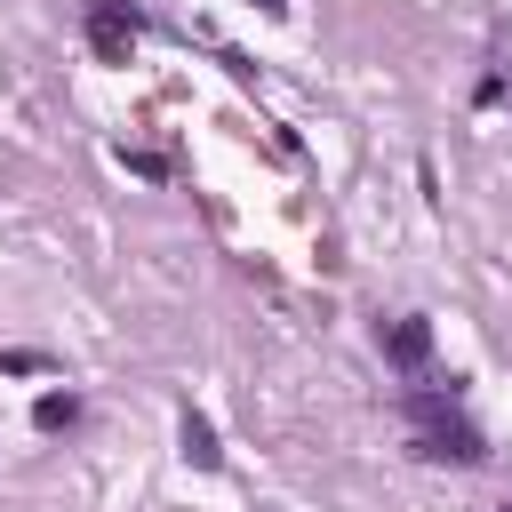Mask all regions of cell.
Wrapping results in <instances>:
<instances>
[{
    "label": "cell",
    "mask_w": 512,
    "mask_h": 512,
    "mask_svg": "<svg viewBox=\"0 0 512 512\" xmlns=\"http://www.w3.org/2000/svg\"><path fill=\"white\" fill-rule=\"evenodd\" d=\"M408 416H416V448H424V456H440V464H480V456H488V440L456 416V400L408 392Z\"/></svg>",
    "instance_id": "cell-1"
},
{
    "label": "cell",
    "mask_w": 512,
    "mask_h": 512,
    "mask_svg": "<svg viewBox=\"0 0 512 512\" xmlns=\"http://www.w3.org/2000/svg\"><path fill=\"white\" fill-rule=\"evenodd\" d=\"M384 360L400 376H432V328L424 320H384Z\"/></svg>",
    "instance_id": "cell-2"
},
{
    "label": "cell",
    "mask_w": 512,
    "mask_h": 512,
    "mask_svg": "<svg viewBox=\"0 0 512 512\" xmlns=\"http://www.w3.org/2000/svg\"><path fill=\"white\" fill-rule=\"evenodd\" d=\"M88 40H96L104 56H128V40H136V16H120L112 0H96V16H88Z\"/></svg>",
    "instance_id": "cell-3"
},
{
    "label": "cell",
    "mask_w": 512,
    "mask_h": 512,
    "mask_svg": "<svg viewBox=\"0 0 512 512\" xmlns=\"http://www.w3.org/2000/svg\"><path fill=\"white\" fill-rule=\"evenodd\" d=\"M184 456H192L200 472H216V464H224V448H216V432H208V416H184Z\"/></svg>",
    "instance_id": "cell-4"
},
{
    "label": "cell",
    "mask_w": 512,
    "mask_h": 512,
    "mask_svg": "<svg viewBox=\"0 0 512 512\" xmlns=\"http://www.w3.org/2000/svg\"><path fill=\"white\" fill-rule=\"evenodd\" d=\"M72 416H80V400H72V392H48V400H40V424H48V432H56V424H72Z\"/></svg>",
    "instance_id": "cell-5"
},
{
    "label": "cell",
    "mask_w": 512,
    "mask_h": 512,
    "mask_svg": "<svg viewBox=\"0 0 512 512\" xmlns=\"http://www.w3.org/2000/svg\"><path fill=\"white\" fill-rule=\"evenodd\" d=\"M256 8H264V16H288V0H256Z\"/></svg>",
    "instance_id": "cell-6"
},
{
    "label": "cell",
    "mask_w": 512,
    "mask_h": 512,
    "mask_svg": "<svg viewBox=\"0 0 512 512\" xmlns=\"http://www.w3.org/2000/svg\"><path fill=\"white\" fill-rule=\"evenodd\" d=\"M496 512H512V504H496Z\"/></svg>",
    "instance_id": "cell-7"
}]
</instances>
